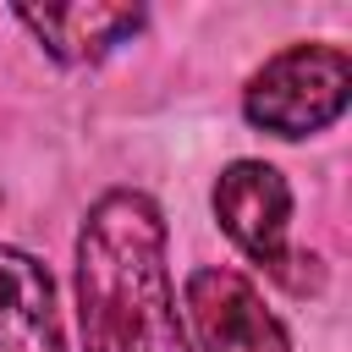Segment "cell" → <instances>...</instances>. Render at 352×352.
I'll return each mask as SVG.
<instances>
[{"mask_svg":"<svg viewBox=\"0 0 352 352\" xmlns=\"http://www.w3.org/2000/svg\"><path fill=\"white\" fill-rule=\"evenodd\" d=\"M77 324L82 352H192L154 198L121 187L88 209L77 231Z\"/></svg>","mask_w":352,"mask_h":352,"instance_id":"1","label":"cell"},{"mask_svg":"<svg viewBox=\"0 0 352 352\" xmlns=\"http://www.w3.org/2000/svg\"><path fill=\"white\" fill-rule=\"evenodd\" d=\"M352 99V60L336 44H292L280 55H270L242 94V110L253 126L275 132V138H308L324 132L330 121H341Z\"/></svg>","mask_w":352,"mask_h":352,"instance_id":"2","label":"cell"},{"mask_svg":"<svg viewBox=\"0 0 352 352\" xmlns=\"http://www.w3.org/2000/svg\"><path fill=\"white\" fill-rule=\"evenodd\" d=\"M182 302H187L198 352H292L286 324L264 308L258 286L236 270H220V264L192 270Z\"/></svg>","mask_w":352,"mask_h":352,"instance_id":"3","label":"cell"},{"mask_svg":"<svg viewBox=\"0 0 352 352\" xmlns=\"http://www.w3.org/2000/svg\"><path fill=\"white\" fill-rule=\"evenodd\" d=\"M214 214L226 226V236L264 270H275L292 286V264L297 253H286V220H292V187L275 165L264 160H236L220 170L214 182Z\"/></svg>","mask_w":352,"mask_h":352,"instance_id":"4","label":"cell"},{"mask_svg":"<svg viewBox=\"0 0 352 352\" xmlns=\"http://www.w3.org/2000/svg\"><path fill=\"white\" fill-rule=\"evenodd\" d=\"M0 352H66L50 270L22 248H0Z\"/></svg>","mask_w":352,"mask_h":352,"instance_id":"5","label":"cell"},{"mask_svg":"<svg viewBox=\"0 0 352 352\" xmlns=\"http://www.w3.org/2000/svg\"><path fill=\"white\" fill-rule=\"evenodd\" d=\"M16 22L33 28V38L55 60L88 66L116 44H126L143 28V11L138 6H16Z\"/></svg>","mask_w":352,"mask_h":352,"instance_id":"6","label":"cell"}]
</instances>
